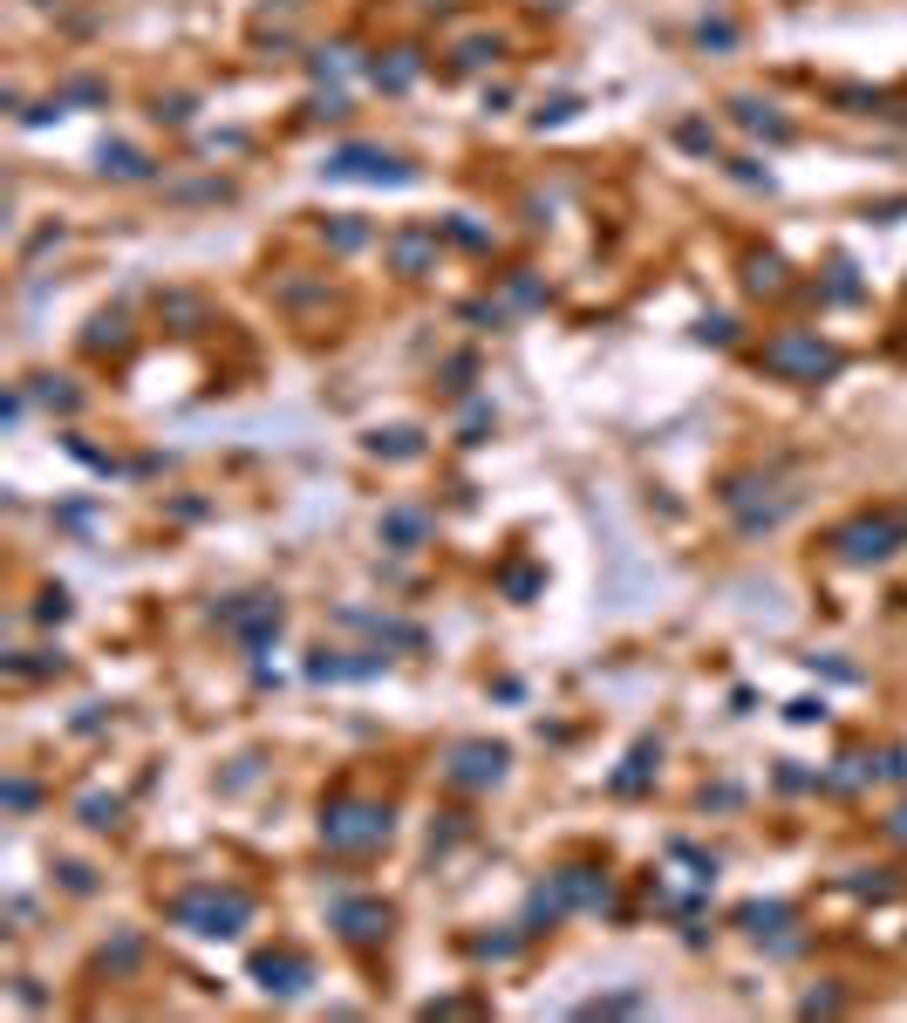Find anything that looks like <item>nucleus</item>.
<instances>
[{
	"label": "nucleus",
	"mask_w": 907,
	"mask_h": 1023,
	"mask_svg": "<svg viewBox=\"0 0 907 1023\" xmlns=\"http://www.w3.org/2000/svg\"><path fill=\"white\" fill-rule=\"evenodd\" d=\"M253 976H260V983L273 989V996H294V989L307 983V962H301V955H287V948H280V955H260V962H253Z\"/></svg>",
	"instance_id": "7"
},
{
	"label": "nucleus",
	"mask_w": 907,
	"mask_h": 1023,
	"mask_svg": "<svg viewBox=\"0 0 907 1023\" xmlns=\"http://www.w3.org/2000/svg\"><path fill=\"white\" fill-rule=\"evenodd\" d=\"M103 171H116V178H144V157L116 144V151H103Z\"/></svg>",
	"instance_id": "13"
},
{
	"label": "nucleus",
	"mask_w": 907,
	"mask_h": 1023,
	"mask_svg": "<svg viewBox=\"0 0 907 1023\" xmlns=\"http://www.w3.org/2000/svg\"><path fill=\"white\" fill-rule=\"evenodd\" d=\"M376 82H382V89H410V82H416V55H396V62H376Z\"/></svg>",
	"instance_id": "11"
},
{
	"label": "nucleus",
	"mask_w": 907,
	"mask_h": 1023,
	"mask_svg": "<svg viewBox=\"0 0 907 1023\" xmlns=\"http://www.w3.org/2000/svg\"><path fill=\"white\" fill-rule=\"evenodd\" d=\"M382 539H389V546H416V539H423V519H416V512H389V519H382Z\"/></svg>",
	"instance_id": "10"
},
{
	"label": "nucleus",
	"mask_w": 907,
	"mask_h": 1023,
	"mask_svg": "<svg viewBox=\"0 0 907 1023\" xmlns=\"http://www.w3.org/2000/svg\"><path fill=\"white\" fill-rule=\"evenodd\" d=\"M171 914H178L185 928H198V935H239L253 908H246V894H219V887H198V894H185V901H178Z\"/></svg>",
	"instance_id": "1"
},
{
	"label": "nucleus",
	"mask_w": 907,
	"mask_h": 1023,
	"mask_svg": "<svg viewBox=\"0 0 907 1023\" xmlns=\"http://www.w3.org/2000/svg\"><path fill=\"white\" fill-rule=\"evenodd\" d=\"M321 833H328V846H376L389 833V812L382 805H335L321 819Z\"/></svg>",
	"instance_id": "3"
},
{
	"label": "nucleus",
	"mask_w": 907,
	"mask_h": 1023,
	"mask_svg": "<svg viewBox=\"0 0 907 1023\" xmlns=\"http://www.w3.org/2000/svg\"><path fill=\"white\" fill-rule=\"evenodd\" d=\"M505 778V751L498 744H464L451 758V785H498Z\"/></svg>",
	"instance_id": "5"
},
{
	"label": "nucleus",
	"mask_w": 907,
	"mask_h": 1023,
	"mask_svg": "<svg viewBox=\"0 0 907 1023\" xmlns=\"http://www.w3.org/2000/svg\"><path fill=\"white\" fill-rule=\"evenodd\" d=\"M764 362H771V369H785V376H812V382H819L832 369V348L819 335H778L771 348H764Z\"/></svg>",
	"instance_id": "4"
},
{
	"label": "nucleus",
	"mask_w": 907,
	"mask_h": 1023,
	"mask_svg": "<svg viewBox=\"0 0 907 1023\" xmlns=\"http://www.w3.org/2000/svg\"><path fill=\"white\" fill-rule=\"evenodd\" d=\"M894 539H907V519H853V526L832 532V546H839L846 560H887Z\"/></svg>",
	"instance_id": "2"
},
{
	"label": "nucleus",
	"mask_w": 907,
	"mask_h": 1023,
	"mask_svg": "<svg viewBox=\"0 0 907 1023\" xmlns=\"http://www.w3.org/2000/svg\"><path fill=\"white\" fill-rule=\"evenodd\" d=\"M341 928H348L355 942H376L382 928H389V914H382V908H369V901H341Z\"/></svg>",
	"instance_id": "8"
},
{
	"label": "nucleus",
	"mask_w": 907,
	"mask_h": 1023,
	"mask_svg": "<svg viewBox=\"0 0 907 1023\" xmlns=\"http://www.w3.org/2000/svg\"><path fill=\"white\" fill-rule=\"evenodd\" d=\"M737 123L744 130H764V137H785V116H771V103H751V96L737 103Z\"/></svg>",
	"instance_id": "9"
},
{
	"label": "nucleus",
	"mask_w": 907,
	"mask_h": 1023,
	"mask_svg": "<svg viewBox=\"0 0 907 1023\" xmlns=\"http://www.w3.org/2000/svg\"><path fill=\"white\" fill-rule=\"evenodd\" d=\"M82 812H89V826H116V798H82Z\"/></svg>",
	"instance_id": "14"
},
{
	"label": "nucleus",
	"mask_w": 907,
	"mask_h": 1023,
	"mask_svg": "<svg viewBox=\"0 0 907 1023\" xmlns=\"http://www.w3.org/2000/svg\"><path fill=\"white\" fill-rule=\"evenodd\" d=\"M423 260H430V239H423V232H403V239H396V266H403V273H416Z\"/></svg>",
	"instance_id": "12"
},
{
	"label": "nucleus",
	"mask_w": 907,
	"mask_h": 1023,
	"mask_svg": "<svg viewBox=\"0 0 907 1023\" xmlns=\"http://www.w3.org/2000/svg\"><path fill=\"white\" fill-rule=\"evenodd\" d=\"M328 178H389V185H403L410 171L389 164L382 151H335V157H328Z\"/></svg>",
	"instance_id": "6"
}]
</instances>
